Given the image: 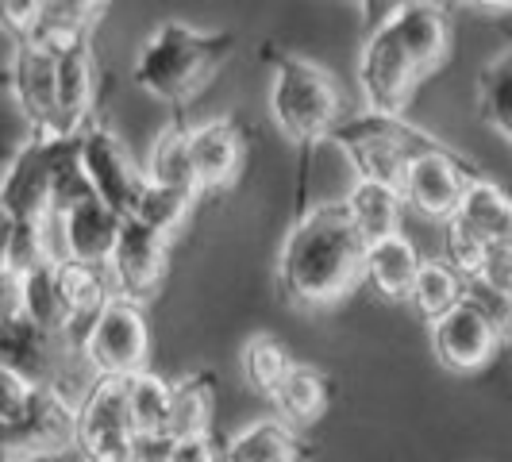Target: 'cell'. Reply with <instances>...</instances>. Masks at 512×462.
Segmentation results:
<instances>
[{
  "label": "cell",
  "instance_id": "6da1fadb",
  "mask_svg": "<svg viewBox=\"0 0 512 462\" xmlns=\"http://www.w3.org/2000/svg\"><path fill=\"white\" fill-rule=\"evenodd\" d=\"M362 239L343 201L312 205L289 228L278 255V285L297 308H332L362 282Z\"/></svg>",
  "mask_w": 512,
  "mask_h": 462
},
{
  "label": "cell",
  "instance_id": "7a4b0ae2",
  "mask_svg": "<svg viewBox=\"0 0 512 462\" xmlns=\"http://www.w3.org/2000/svg\"><path fill=\"white\" fill-rule=\"evenodd\" d=\"M231 54H235V35L228 31H197L181 20H166L143 43L131 77L154 101L185 108L216 81Z\"/></svg>",
  "mask_w": 512,
  "mask_h": 462
},
{
  "label": "cell",
  "instance_id": "3957f363",
  "mask_svg": "<svg viewBox=\"0 0 512 462\" xmlns=\"http://www.w3.org/2000/svg\"><path fill=\"white\" fill-rule=\"evenodd\" d=\"M266 66L274 70L270 81V116L282 131L285 139L293 143H320V139H332V131L347 120L343 112V93L335 85V77L308 62L297 54L274 51V47H262Z\"/></svg>",
  "mask_w": 512,
  "mask_h": 462
},
{
  "label": "cell",
  "instance_id": "277c9868",
  "mask_svg": "<svg viewBox=\"0 0 512 462\" xmlns=\"http://www.w3.org/2000/svg\"><path fill=\"white\" fill-rule=\"evenodd\" d=\"M332 143L351 158L359 181H382L401 189L412 158L443 147L428 131L412 128L405 116H378V112H355L332 131Z\"/></svg>",
  "mask_w": 512,
  "mask_h": 462
},
{
  "label": "cell",
  "instance_id": "5b68a950",
  "mask_svg": "<svg viewBox=\"0 0 512 462\" xmlns=\"http://www.w3.org/2000/svg\"><path fill=\"white\" fill-rule=\"evenodd\" d=\"M0 362H4L8 370H16L27 385H35V389H54V393H62V397H70V401H74L77 385H85V389L93 385L81 378V370H85V374H93V370L85 366L81 351L70 343V335L47 332V328L31 324L24 316L0 328Z\"/></svg>",
  "mask_w": 512,
  "mask_h": 462
},
{
  "label": "cell",
  "instance_id": "8992f818",
  "mask_svg": "<svg viewBox=\"0 0 512 462\" xmlns=\"http://www.w3.org/2000/svg\"><path fill=\"white\" fill-rule=\"evenodd\" d=\"M389 16L374 20L370 31H366V47H362V62H359V85H362V97H366V112L401 116L424 77H420L416 62L405 51V43L397 39V31L389 27Z\"/></svg>",
  "mask_w": 512,
  "mask_h": 462
},
{
  "label": "cell",
  "instance_id": "52a82bcc",
  "mask_svg": "<svg viewBox=\"0 0 512 462\" xmlns=\"http://www.w3.org/2000/svg\"><path fill=\"white\" fill-rule=\"evenodd\" d=\"M131 439L128 378H93L77 401V455L85 462H128Z\"/></svg>",
  "mask_w": 512,
  "mask_h": 462
},
{
  "label": "cell",
  "instance_id": "ba28073f",
  "mask_svg": "<svg viewBox=\"0 0 512 462\" xmlns=\"http://www.w3.org/2000/svg\"><path fill=\"white\" fill-rule=\"evenodd\" d=\"M77 158H81V170L93 185V197L128 220L143 197V189H147V170L131 158L124 139L108 124L93 120L77 135Z\"/></svg>",
  "mask_w": 512,
  "mask_h": 462
},
{
  "label": "cell",
  "instance_id": "9c48e42d",
  "mask_svg": "<svg viewBox=\"0 0 512 462\" xmlns=\"http://www.w3.org/2000/svg\"><path fill=\"white\" fill-rule=\"evenodd\" d=\"M81 359L93 378H135L151 359V324L143 308L131 301H112L97 316L93 332L81 347Z\"/></svg>",
  "mask_w": 512,
  "mask_h": 462
},
{
  "label": "cell",
  "instance_id": "30bf717a",
  "mask_svg": "<svg viewBox=\"0 0 512 462\" xmlns=\"http://www.w3.org/2000/svg\"><path fill=\"white\" fill-rule=\"evenodd\" d=\"M474 178H478V170L466 158H459L447 147H436V151L420 154V158L409 162L405 181H401V201L416 216L447 224L459 212L462 193H466V185Z\"/></svg>",
  "mask_w": 512,
  "mask_h": 462
},
{
  "label": "cell",
  "instance_id": "8fae6325",
  "mask_svg": "<svg viewBox=\"0 0 512 462\" xmlns=\"http://www.w3.org/2000/svg\"><path fill=\"white\" fill-rule=\"evenodd\" d=\"M8 89L16 97V108L24 112L27 131L35 139H58V51L43 39L16 43L8 62Z\"/></svg>",
  "mask_w": 512,
  "mask_h": 462
},
{
  "label": "cell",
  "instance_id": "7c38bea8",
  "mask_svg": "<svg viewBox=\"0 0 512 462\" xmlns=\"http://www.w3.org/2000/svg\"><path fill=\"white\" fill-rule=\"evenodd\" d=\"M54 151H58V139L27 135V143L8 162V170L0 178V212L12 224H39L51 216Z\"/></svg>",
  "mask_w": 512,
  "mask_h": 462
},
{
  "label": "cell",
  "instance_id": "4fadbf2b",
  "mask_svg": "<svg viewBox=\"0 0 512 462\" xmlns=\"http://www.w3.org/2000/svg\"><path fill=\"white\" fill-rule=\"evenodd\" d=\"M166 258H170V239L128 216L120 228V239H116V251L108 258L116 297L139 308L147 305L166 278Z\"/></svg>",
  "mask_w": 512,
  "mask_h": 462
},
{
  "label": "cell",
  "instance_id": "5bb4252c",
  "mask_svg": "<svg viewBox=\"0 0 512 462\" xmlns=\"http://www.w3.org/2000/svg\"><path fill=\"white\" fill-rule=\"evenodd\" d=\"M432 347L447 370L474 374V370L489 366V359L497 355L501 335L493 332V324L470 301H462L459 308H451L443 320L432 324Z\"/></svg>",
  "mask_w": 512,
  "mask_h": 462
},
{
  "label": "cell",
  "instance_id": "9a60e30c",
  "mask_svg": "<svg viewBox=\"0 0 512 462\" xmlns=\"http://www.w3.org/2000/svg\"><path fill=\"white\" fill-rule=\"evenodd\" d=\"M97 104V54L93 43H77L70 51H58V139H77L93 124Z\"/></svg>",
  "mask_w": 512,
  "mask_h": 462
},
{
  "label": "cell",
  "instance_id": "2e32d148",
  "mask_svg": "<svg viewBox=\"0 0 512 462\" xmlns=\"http://www.w3.org/2000/svg\"><path fill=\"white\" fill-rule=\"evenodd\" d=\"M389 27L405 43V51L416 62L420 77H432L447 62V54H451V24H447L439 4H420V0L397 4L393 16H389Z\"/></svg>",
  "mask_w": 512,
  "mask_h": 462
},
{
  "label": "cell",
  "instance_id": "e0dca14e",
  "mask_svg": "<svg viewBox=\"0 0 512 462\" xmlns=\"http://www.w3.org/2000/svg\"><path fill=\"white\" fill-rule=\"evenodd\" d=\"M189 154H193V170H197V189L220 193L239 178L243 135L231 120H208L201 128H189Z\"/></svg>",
  "mask_w": 512,
  "mask_h": 462
},
{
  "label": "cell",
  "instance_id": "ac0fdd59",
  "mask_svg": "<svg viewBox=\"0 0 512 462\" xmlns=\"http://www.w3.org/2000/svg\"><path fill=\"white\" fill-rule=\"evenodd\" d=\"M58 285H62V301L70 308V332L66 335L81 351L93 324H97V316L116 301V285H112L108 266H81V262H62L58 266Z\"/></svg>",
  "mask_w": 512,
  "mask_h": 462
},
{
  "label": "cell",
  "instance_id": "d6986e66",
  "mask_svg": "<svg viewBox=\"0 0 512 462\" xmlns=\"http://www.w3.org/2000/svg\"><path fill=\"white\" fill-rule=\"evenodd\" d=\"M124 228V216H116L104 201H85L74 212L62 216V235H66V262L81 266H108L116 251V239Z\"/></svg>",
  "mask_w": 512,
  "mask_h": 462
},
{
  "label": "cell",
  "instance_id": "ffe728a7",
  "mask_svg": "<svg viewBox=\"0 0 512 462\" xmlns=\"http://www.w3.org/2000/svg\"><path fill=\"white\" fill-rule=\"evenodd\" d=\"M420 266H424V258L416 251V243L405 231H397V235H385L378 243H366L362 278L374 285L382 297H389V301H409Z\"/></svg>",
  "mask_w": 512,
  "mask_h": 462
},
{
  "label": "cell",
  "instance_id": "44dd1931",
  "mask_svg": "<svg viewBox=\"0 0 512 462\" xmlns=\"http://www.w3.org/2000/svg\"><path fill=\"white\" fill-rule=\"evenodd\" d=\"M451 220L462 224L474 239H482L486 247H512V197L482 174L466 185L459 212Z\"/></svg>",
  "mask_w": 512,
  "mask_h": 462
},
{
  "label": "cell",
  "instance_id": "7402d4cb",
  "mask_svg": "<svg viewBox=\"0 0 512 462\" xmlns=\"http://www.w3.org/2000/svg\"><path fill=\"white\" fill-rule=\"evenodd\" d=\"M343 208L351 216V224L359 231L366 243H378L385 235H397L401 220H405V201H401V189L382 185V181H359L347 189Z\"/></svg>",
  "mask_w": 512,
  "mask_h": 462
},
{
  "label": "cell",
  "instance_id": "603a6c76",
  "mask_svg": "<svg viewBox=\"0 0 512 462\" xmlns=\"http://www.w3.org/2000/svg\"><path fill=\"white\" fill-rule=\"evenodd\" d=\"M224 462H308V451L285 420L262 416L228 439Z\"/></svg>",
  "mask_w": 512,
  "mask_h": 462
},
{
  "label": "cell",
  "instance_id": "cb8c5ba5",
  "mask_svg": "<svg viewBox=\"0 0 512 462\" xmlns=\"http://www.w3.org/2000/svg\"><path fill=\"white\" fill-rule=\"evenodd\" d=\"M270 401L278 409V420H285L289 428H305V424H316L328 412L332 389H328V378L316 366L293 362V370L285 374V382L274 389Z\"/></svg>",
  "mask_w": 512,
  "mask_h": 462
},
{
  "label": "cell",
  "instance_id": "d4e9b609",
  "mask_svg": "<svg viewBox=\"0 0 512 462\" xmlns=\"http://www.w3.org/2000/svg\"><path fill=\"white\" fill-rule=\"evenodd\" d=\"M143 170H147L151 185H166V189H181V193L201 197L197 170H193V154H189V128L185 124H170V128L158 131L151 158H147Z\"/></svg>",
  "mask_w": 512,
  "mask_h": 462
},
{
  "label": "cell",
  "instance_id": "484cf974",
  "mask_svg": "<svg viewBox=\"0 0 512 462\" xmlns=\"http://www.w3.org/2000/svg\"><path fill=\"white\" fill-rule=\"evenodd\" d=\"M212 416H216V389L208 374H189L174 382L170 401V424L166 432L174 439H205L212 436Z\"/></svg>",
  "mask_w": 512,
  "mask_h": 462
},
{
  "label": "cell",
  "instance_id": "4316f807",
  "mask_svg": "<svg viewBox=\"0 0 512 462\" xmlns=\"http://www.w3.org/2000/svg\"><path fill=\"white\" fill-rule=\"evenodd\" d=\"M462 301H466V282H462L459 274H455L443 258H424V266H420V274H416L412 293H409L412 312H416L420 320L436 324L451 308H459Z\"/></svg>",
  "mask_w": 512,
  "mask_h": 462
},
{
  "label": "cell",
  "instance_id": "83f0119b",
  "mask_svg": "<svg viewBox=\"0 0 512 462\" xmlns=\"http://www.w3.org/2000/svg\"><path fill=\"white\" fill-rule=\"evenodd\" d=\"M170 401H174V382L154 374L151 366L128 378V412L135 436H154L166 432L170 424Z\"/></svg>",
  "mask_w": 512,
  "mask_h": 462
},
{
  "label": "cell",
  "instance_id": "f1b7e54d",
  "mask_svg": "<svg viewBox=\"0 0 512 462\" xmlns=\"http://www.w3.org/2000/svg\"><path fill=\"white\" fill-rule=\"evenodd\" d=\"M24 320L47 328V332L66 335L70 332V308L62 301V285H58V266H35L24 274Z\"/></svg>",
  "mask_w": 512,
  "mask_h": 462
},
{
  "label": "cell",
  "instance_id": "f546056e",
  "mask_svg": "<svg viewBox=\"0 0 512 462\" xmlns=\"http://www.w3.org/2000/svg\"><path fill=\"white\" fill-rule=\"evenodd\" d=\"M104 4H85V0H58L43 4V27L39 39L54 51H70L77 43H89L93 27L101 20Z\"/></svg>",
  "mask_w": 512,
  "mask_h": 462
},
{
  "label": "cell",
  "instance_id": "4dcf8cb0",
  "mask_svg": "<svg viewBox=\"0 0 512 462\" xmlns=\"http://www.w3.org/2000/svg\"><path fill=\"white\" fill-rule=\"evenodd\" d=\"M478 112L497 135L512 143V47L497 54L478 74Z\"/></svg>",
  "mask_w": 512,
  "mask_h": 462
},
{
  "label": "cell",
  "instance_id": "1f68e13d",
  "mask_svg": "<svg viewBox=\"0 0 512 462\" xmlns=\"http://www.w3.org/2000/svg\"><path fill=\"white\" fill-rule=\"evenodd\" d=\"M193 193H181V189H166V185H151L147 181V189H143V197H139V205L131 212V220H139L143 228L158 231V235H166V239H174L181 231V224L189 220V212H193Z\"/></svg>",
  "mask_w": 512,
  "mask_h": 462
},
{
  "label": "cell",
  "instance_id": "d6a6232c",
  "mask_svg": "<svg viewBox=\"0 0 512 462\" xmlns=\"http://www.w3.org/2000/svg\"><path fill=\"white\" fill-rule=\"evenodd\" d=\"M85 201H93V185H89L85 170H81L77 139H58L51 174V212L54 216H66V212H74Z\"/></svg>",
  "mask_w": 512,
  "mask_h": 462
},
{
  "label": "cell",
  "instance_id": "836d02e7",
  "mask_svg": "<svg viewBox=\"0 0 512 462\" xmlns=\"http://www.w3.org/2000/svg\"><path fill=\"white\" fill-rule=\"evenodd\" d=\"M293 370V359L285 355V347L274 335H255L243 347V378L255 385L258 393L274 397V389L285 382V374Z\"/></svg>",
  "mask_w": 512,
  "mask_h": 462
},
{
  "label": "cell",
  "instance_id": "e575fe53",
  "mask_svg": "<svg viewBox=\"0 0 512 462\" xmlns=\"http://www.w3.org/2000/svg\"><path fill=\"white\" fill-rule=\"evenodd\" d=\"M486 255H489L486 243L474 239L462 224H455V220L443 224V262H447L466 285L478 282V274H482V266H486Z\"/></svg>",
  "mask_w": 512,
  "mask_h": 462
},
{
  "label": "cell",
  "instance_id": "d590c367",
  "mask_svg": "<svg viewBox=\"0 0 512 462\" xmlns=\"http://www.w3.org/2000/svg\"><path fill=\"white\" fill-rule=\"evenodd\" d=\"M0 27L12 35V47L39 39L43 4H39V0H0Z\"/></svg>",
  "mask_w": 512,
  "mask_h": 462
},
{
  "label": "cell",
  "instance_id": "8d00e7d4",
  "mask_svg": "<svg viewBox=\"0 0 512 462\" xmlns=\"http://www.w3.org/2000/svg\"><path fill=\"white\" fill-rule=\"evenodd\" d=\"M478 285H486L497 297L512 301V247H489L486 266L478 274Z\"/></svg>",
  "mask_w": 512,
  "mask_h": 462
},
{
  "label": "cell",
  "instance_id": "74e56055",
  "mask_svg": "<svg viewBox=\"0 0 512 462\" xmlns=\"http://www.w3.org/2000/svg\"><path fill=\"white\" fill-rule=\"evenodd\" d=\"M24 316V274L0 262V328Z\"/></svg>",
  "mask_w": 512,
  "mask_h": 462
},
{
  "label": "cell",
  "instance_id": "f35d334b",
  "mask_svg": "<svg viewBox=\"0 0 512 462\" xmlns=\"http://www.w3.org/2000/svg\"><path fill=\"white\" fill-rule=\"evenodd\" d=\"M174 447L178 439L170 432H154V436L131 439V459L128 462H174Z\"/></svg>",
  "mask_w": 512,
  "mask_h": 462
},
{
  "label": "cell",
  "instance_id": "ab89813d",
  "mask_svg": "<svg viewBox=\"0 0 512 462\" xmlns=\"http://www.w3.org/2000/svg\"><path fill=\"white\" fill-rule=\"evenodd\" d=\"M174 462H224V459H220V451L212 447V436H205V439H178Z\"/></svg>",
  "mask_w": 512,
  "mask_h": 462
},
{
  "label": "cell",
  "instance_id": "60d3db41",
  "mask_svg": "<svg viewBox=\"0 0 512 462\" xmlns=\"http://www.w3.org/2000/svg\"><path fill=\"white\" fill-rule=\"evenodd\" d=\"M0 462H35L27 451H20V447H12V443H0Z\"/></svg>",
  "mask_w": 512,
  "mask_h": 462
},
{
  "label": "cell",
  "instance_id": "b9f144b4",
  "mask_svg": "<svg viewBox=\"0 0 512 462\" xmlns=\"http://www.w3.org/2000/svg\"><path fill=\"white\" fill-rule=\"evenodd\" d=\"M8 239H12V220L0 212V262L8 258Z\"/></svg>",
  "mask_w": 512,
  "mask_h": 462
}]
</instances>
